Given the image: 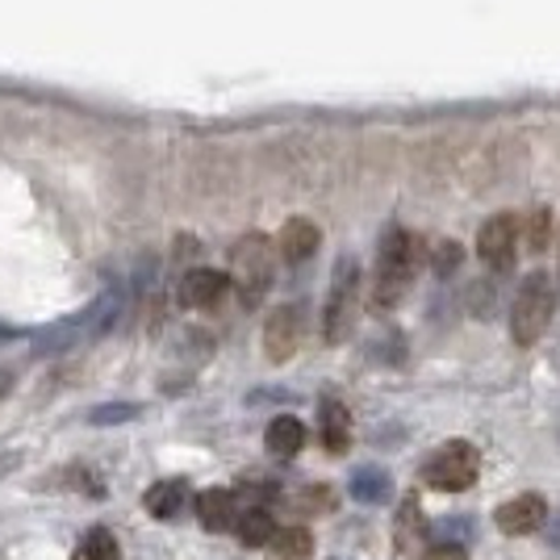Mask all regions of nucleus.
I'll return each mask as SVG.
<instances>
[{"instance_id": "obj_1", "label": "nucleus", "mask_w": 560, "mask_h": 560, "mask_svg": "<svg viewBox=\"0 0 560 560\" xmlns=\"http://www.w3.org/2000/svg\"><path fill=\"white\" fill-rule=\"evenodd\" d=\"M422 268V238L410 231H389L376 247V277H373V305L394 310L406 289L415 284Z\"/></svg>"}, {"instance_id": "obj_2", "label": "nucleus", "mask_w": 560, "mask_h": 560, "mask_svg": "<svg viewBox=\"0 0 560 560\" xmlns=\"http://www.w3.org/2000/svg\"><path fill=\"white\" fill-rule=\"evenodd\" d=\"M277 277V247L268 243V234H243L231 247V284L238 289L243 305H259L264 293L272 289Z\"/></svg>"}, {"instance_id": "obj_3", "label": "nucleus", "mask_w": 560, "mask_h": 560, "mask_svg": "<svg viewBox=\"0 0 560 560\" xmlns=\"http://www.w3.org/2000/svg\"><path fill=\"white\" fill-rule=\"evenodd\" d=\"M557 314V289L548 272H532V277L518 284L511 305V339L514 348H536L544 339V330Z\"/></svg>"}, {"instance_id": "obj_4", "label": "nucleus", "mask_w": 560, "mask_h": 560, "mask_svg": "<svg viewBox=\"0 0 560 560\" xmlns=\"http://www.w3.org/2000/svg\"><path fill=\"white\" fill-rule=\"evenodd\" d=\"M355 310H360V264L355 259H339L327 293V310H323V339H327L330 348L343 343L351 335Z\"/></svg>"}, {"instance_id": "obj_5", "label": "nucleus", "mask_w": 560, "mask_h": 560, "mask_svg": "<svg viewBox=\"0 0 560 560\" xmlns=\"http://www.w3.org/2000/svg\"><path fill=\"white\" fill-rule=\"evenodd\" d=\"M481 472V452L468 440H447L427 465H422V481L440 493H465Z\"/></svg>"}, {"instance_id": "obj_6", "label": "nucleus", "mask_w": 560, "mask_h": 560, "mask_svg": "<svg viewBox=\"0 0 560 560\" xmlns=\"http://www.w3.org/2000/svg\"><path fill=\"white\" fill-rule=\"evenodd\" d=\"M302 335H305L302 305H280V310L268 314V323H264V355H268L272 364L293 360L298 348H302Z\"/></svg>"}, {"instance_id": "obj_7", "label": "nucleus", "mask_w": 560, "mask_h": 560, "mask_svg": "<svg viewBox=\"0 0 560 560\" xmlns=\"http://www.w3.org/2000/svg\"><path fill=\"white\" fill-rule=\"evenodd\" d=\"M518 252V222L511 213H493L490 222H481L477 231V256L481 264H490L493 272H506Z\"/></svg>"}, {"instance_id": "obj_8", "label": "nucleus", "mask_w": 560, "mask_h": 560, "mask_svg": "<svg viewBox=\"0 0 560 560\" xmlns=\"http://www.w3.org/2000/svg\"><path fill=\"white\" fill-rule=\"evenodd\" d=\"M493 523H498V532H506V536H532V532H539V527L548 523V502H544L539 493H518V498L502 502V506L493 511Z\"/></svg>"}, {"instance_id": "obj_9", "label": "nucleus", "mask_w": 560, "mask_h": 560, "mask_svg": "<svg viewBox=\"0 0 560 560\" xmlns=\"http://www.w3.org/2000/svg\"><path fill=\"white\" fill-rule=\"evenodd\" d=\"M226 293H231V277L218 268H192L180 280V302L188 310H213V305H222Z\"/></svg>"}, {"instance_id": "obj_10", "label": "nucleus", "mask_w": 560, "mask_h": 560, "mask_svg": "<svg viewBox=\"0 0 560 560\" xmlns=\"http://www.w3.org/2000/svg\"><path fill=\"white\" fill-rule=\"evenodd\" d=\"M394 548L401 557H415L427 548V514H422L419 498H401L394 514Z\"/></svg>"}, {"instance_id": "obj_11", "label": "nucleus", "mask_w": 560, "mask_h": 560, "mask_svg": "<svg viewBox=\"0 0 560 560\" xmlns=\"http://www.w3.org/2000/svg\"><path fill=\"white\" fill-rule=\"evenodd\" d=\"M318 243H323V231L310 222V218H289L277 234V252L280 259H289V264H302L318 252Z\"/></svg>"}, {"instance_id": "obj_12", "label": "nucleus", "mask_w": 560, "mask_h": 560, "mask_svg": "<svg viewBox=\"0 0 560 560\" xmlns=\"http://www.w3.org/2000/svg\"><path fill=\"white\" fill-rule=\"evenodd\" d=\"M264 444H268V452H272V456L289 460V456H298V452L305 447V427L293 419V415H280V419L268 422Z\"/></svg>"}, {"instance_id": "obj_13", "label": "nucleus", "mask_w": 560, "mask_h": 560, "mask_svg": "<svg viewBox=\"0 0 560 560\" xmlns=\"http://www.w3.org/2000/svg\"><path fill=\"white\" fill-rule=\"evenodd\" d=\"M234 514H238V506H234V493L206 490L201 498H197V518H201V527H206V532H231Z\"/></svg>"}, {"instance_id": "obj_14", "label": "nucleus", "mask_w": 560, "mask_h": 560, "mask_svg": "<svg viewBox=\"0 0 560 560\" xmlns=\"http://www.w3.org/2000/svg\"><path fill=\"white\" fill-rule=\"evenodd\" d=\"M323 447H327L330 456H343L351 444V422H348V410L339 406V401H323Z\"/></svg>"}, {"instance_id": "obj_15", "label": "nucleus", "mask_w": 560, "mask_h": 560, "mask_svg": "<svg viewBox=\"0 0 560 560\" xmlns=\"http://www.w3.org/2000/svg\"><path fill=\"white\" fill-rule=\"evenodd\" d=\"M234 532H238V539L247 548H264L272 539V532H277V518L264 511V506H252V511L234 514Z\"/></svg>"}, {"instance_id": "obj_16", "label": "nucleus", "mask_w": 560, "mask_h": 560, "mask_svg": "<svg viewBox=\"0 0 560 560\" xmlns=\"http://www.w3.org/2000/svg\"><path fill=\"white\" fill-rule=\"evenodd\" d=\"M268 544H272V552H277L280 560H310L314 557V536H310L305 527H277Z\"/></svg>"}, {"instance_id": "obj_17", "label": "nucleus", "mask_w": 560, "mask_h": 560, "mask_svg": "<svg viewBox=\"0 0 560 560\" xmlns=\"http://www.w3.org/2000/svg\"><path fill=\"white\" fill-rule=\"evenodd\" d=\"M185 481H160L155 490H147V511L155 514V518H176L180 506H185Z\"/></svg>"}, {"instance_id": "obj_18", "label": "nucleus", "mask_w": 560, "mask_h": 560, "mask_svg": "<svg viewBox=\"0 0 560 560\" xmlns=\"http://www.w3.org/2000/svg\"><path fill=\"white\" fill-rule=\"evenodd\" d=\"M389 490H394V481H389V472L385 468H360L355 477H351V493L360 498V502H385L389 498Z\"/></svg>"}, {"instance_id": "obj_19", "label": "nucleus", "mask_w": 560, "mask_h": 560, "mask_svg": "<svg viewBox=\"0 0 560 560\" xmlns=\"http://www.w3.org/2000/svg\"><path fill=\"white\" fill-rule=\"evenodd\" d=\"M71 560H121V548H117V536L105 532V527H93L89 536L75 544V557Z\"/></svg>"}, {"instance_id": "obj_20", "label": "nucleus", "mask_w": 560, "mask_h": 560, "mask_svg": "<svg viewBox=\"0 0 560 560\" xmlns=\"http://www.w3.org/2000/svg\"><path fill=\"white\" fill-rule=\"evenodd\" d=\"M548 238H552V218H548V210H536L532 213V226H527V247H532V252H544Z\"/></svg>"}, {"instance_id": "obj_21", "label": "nucleus", "mask_w": 560, "mask_h": 560, "mask_svg": "<svg viewBox=\"0 0 560 560\" xmlns=\"http://www.w3.org/2000/svg\"><path fill=\"white\" fill-rule=\"evenodd\" d=\"M335 506V498H330V490H305V493H298V511L302 514H323V511H330Z\"/></svg>"}, {"instance_id": "obj_22", "label": "nucleus", "mask_w": 560, "mask_h": 560, "mask_svg": "<svg viewBox=\"0 0 560 560\" xmlns=\"http://www.w3.org/2000/svg\"><path fill=\"white\" fill-rule=\"evenodd\" d=\"M456 268H460V243H452V238H447V243L435 247V272L447 277V272H456Z\"/></svg>"}, {"instance_id": "obj_23", "label": "nucleus", "mask_w": 560, "mask_h": 560, "mask_svg": "<svg viewBox=\"0 0 560 560\" xmlns=\"http://www.w3.org/2000/svg\"><path fill=\"white\" fill-rule=\"evenodd\" d=\"M422 560H468V552L460 544H435V548H427Z\"/></svg>"}]
</instances>
